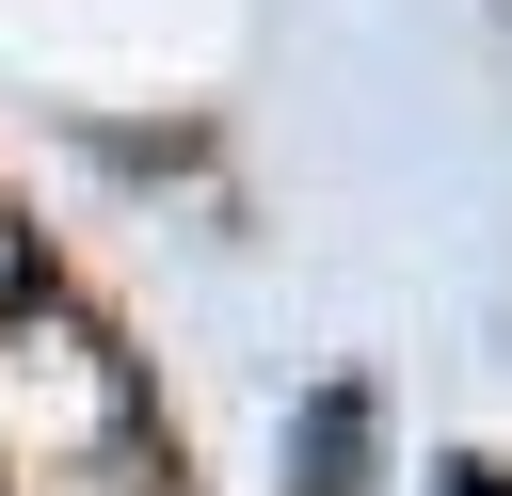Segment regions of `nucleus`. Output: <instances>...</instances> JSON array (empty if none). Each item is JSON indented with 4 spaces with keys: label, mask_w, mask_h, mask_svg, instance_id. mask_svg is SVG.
Segmentation results:
<instances>
[{
    "label": "nucleus",
    "mask_w": 512,
    "mask_h": 496,
    "mask_svg": "<svg viewBox=\"0 0 512 496\" xmlns=\"http://www.w3.org/2000/svg\"><path fill=\"white\" fill-rule=\"evenodd\" d=\"M448 496H512V480H496V464H448Z\"/></svg>",
    "instance_id": "obj_4"
},
{
    "label": "nucleus",
    "mask_w": 512,
    "mask_h": 496,
    "mask_svg": "<svg viewBox=\"0 0 512 496\" xmlns=\"http://www.w3.org/2000/svg\"><path fill=\"white\" fill-rule=\"evenodd\" d=\"M304 464H320V496H352V464H368V400H352V384L304 416Z\"/></svg>",
    "instance_id": "obj_2"
},
{
    "label": "nucleus",
    "mask_w": 512,
    "mask_h": 496,
    "mask_svg": "<svg viewBox=\"0 0 512 496\" xmlns=\"http://www.w3.org/2000/svg\"><path fill=\"white\" fill-rule=\"evenodd\" d=\"M32 288H48V256H32V224H16V208H0V320H16V304H32Z\"/></svg>",
    "instance_id": "obj_3"
},
{
    "label": "nucleus",
    "mask_w": 512,
    "mask_h": 496,
    "mask_svg": "<svg viewBox=\"0 0 512 496\" xmlns=\"http://www.w3.org/2000/svg\"><path fill=\"white\" fill-rule=\"evenodd\" d=\"M144 432V384H128V352L80 320V304H16L0 320V496H32V480H64V464H96V448H128Z\"/></svg>",
    "instance_id": "obj_1"
}]
</instances>
